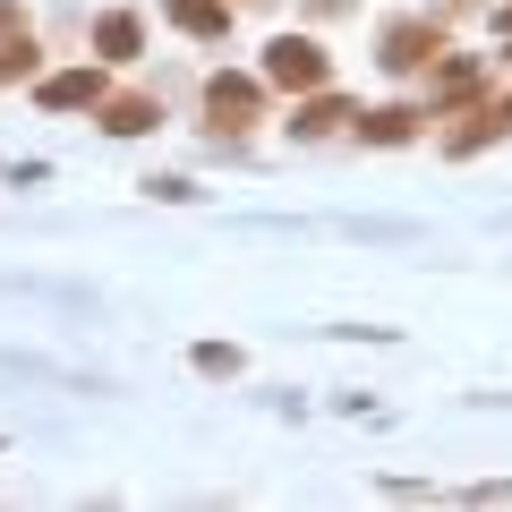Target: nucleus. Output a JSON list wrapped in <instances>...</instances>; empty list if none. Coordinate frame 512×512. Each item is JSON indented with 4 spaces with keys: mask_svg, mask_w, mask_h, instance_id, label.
Wrapping results in <instances>:
<instances>
[{
    "mask_svg": "<svg viewBox=\"0 0 512 512\" xmlns=\"http://www.w3.org/2000/svg\"><path fill=\"white\" fill-rule=\"evenodd\" d=\"M265 77H274V86H325V52H316L308 35H274V52H265Z\"/></svg>",
    "mask_w": 512,
    "mask_h": 512,
    "instance_id": "nucleus-2",
    "label": "nucleus"
},
{
    "mask_svg": "<svg viewBox=\"0 0 512 512\" xmlns=\"http://www.w3.org/2000/svg\"><path fill=\"white\" fill-rule=\"evenodd\" d=\"M94 103H103V77H94V69L43 77V111H94Z\"/></svg>",
    "mask_w": 512,
    "mask_h": 512,
    "instance_id": "nucleus-4",
    "label": "nucleus"
},
{
    "mask_svg": "<svg viewBox=\"0 0 512 512\" xmlns=\"http://www.w3.org/2000/svg\"><path fill=\"white\" fill-rule=\"evenodd\" d=\"M9 35H26V9H18V0H0V43H9Z\"/></svg>",
    "mask_w": 512,
    "mask_h": 512,
    "instance_id": "nucleus-11",
    "label": "nucleus"
},
{
    "mask_svg": "<svg viewBox=\"0 0 512 512\" xmlns=\"http://www.w3.org/2000/svg\"><path fill=\"white\" fill-rule=\"evenodd\" d=\"M171 9V26H188L197 43H222L231 35V0H163Z\"/></svg>",
    "mask_w": 512,
    "mask_h": 512,
    "instance_id": "nucleus-5",
    "label": "nucleus"
},
{
    "mask_svg": "<svg viewBox=\"0 0 512 512\" xmlns=\"http://www.w3.org/2000/svg\"><path fill=\"white\" fill-rule=\"evenodd\" d=\"M436 52H444V26H427V18H393V26H384V69H393V77L427 69Z\"/></svg>",
    "mask_w": 512,
    "mask_h": 512,
    "instance_id": "nucleus-1",
    "label": "nucleus"
},
{
    "mask_svg": "<svg viewBox=\"0 0 512 512\" xmlns=\"http://www.w3.org/2000/svg\"><path fill=\"white\" fill-rule=\"evenodd\" d=\"M342 120H350V103H342V94H316V103L299 111L291 128H299V137H325V128H342Z\"/></svg>",
    "mask_w": 512,
    "mask_h": 512,
    "instance_id": "nucleus-8",
    "label": "nucleus"
},
{
    "mask_svg": "<svg viewBox=\"0 0 512 512\" xmlns=\"http://www.w3.org/2000/svg\"><path fill=\"white\" fill-rule=\"evenodd\" d=\"M410 128H419V111H376V120H367L359 137H367V146H402Z\"/></svg>",
    "mask_w": 512,
    "mask_h": 512,
    "instance_id": "nucleus-9",
    "label": "nucleus"
},
{
    "mask_svg": "<svg viewBox=\"0 0 512 512\" xmlns=\"http://www.w3.org/2000/svg\"><path fill=\"white\" fill-rule=\"evenodd\" d=\"M205 111H214L222 128H248L256 111H265V86H256V77H214V86H205Z\"/></svg>",
    "mask_w": 512,
    "mask_h": 512,
    "instance_id": "nucleus-3",
    "label": "nucleus"
},
{
    "mask_svg": "<svg viewBox=\"0 0 512 512\" xmlns=\"http://www.w3.org/2000/svg\"><path fill=\"white\" fill-rule=\"evenodd\" d=\"M9 77H35V43H26V35L0 43V86H9Z\"/></svg>",
    "mask_w": 512,
    "mask_h": 512,
    "instance_id": "nucleus-10",
    "label": "nucleus"
},
{
    "mask_svg": "<svg viewBox=\"0 0 512 512\" xmlns=\"http://www.w3.org/2000/svg\"><path fill=\"white\" fill-rule=\"evenodd\" d=\"M137 43H146V26L128 18V9H111V18H94V52H103V60H137Z\"/></svg>",
    "mask_w": 512,
    "mask_h": 512,
    "instance_id": "nucleus-6",
    "label": "nucleus"
},
{
    "mask_svg": "<svg viewBox=\"0 0 512 512\" xmlns=\"http://www.w3.org/2000/svg\"><path fill=\"white\" fill-rule=\"evenodd\" d=\"M163 120V103H146V94H120V103H103V128L111 137H137V128Z\"/></svg>",
    "mask_w": 512,
    "mask_h": 512,
    "instance_id": "nucleus-7",
    "label": "nucleus"
}]
</instances>
